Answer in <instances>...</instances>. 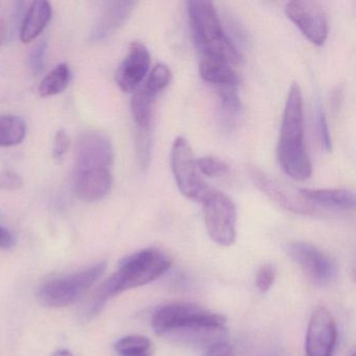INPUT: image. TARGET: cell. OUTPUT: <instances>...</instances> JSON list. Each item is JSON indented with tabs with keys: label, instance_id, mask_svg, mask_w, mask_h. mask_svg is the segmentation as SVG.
Instances as JSON below:
<instances>
[{
	"label": "cell",
	"instance_id": "cell-22",
	"mask_svg": "<svg viewBox=\"0 0 356 356\" xmlns=\"http://www.w3.org/2000/svg\"><path fill=\"white\" fill-rule=\"evenodd\" d=\"M70 78H72V74L67 64H60L41 82L39 86V95L42 97L59 95L67 88Z\"/></svg>",
	"mask_w": 356,
	"mask_h": 356
},
{
	"label": "cell",
	"instance_id": "cell-34",
	"mask_svg": "<svg viewBox=\"0 0 356 356\" xmlns=\"http://www.w3.org/2000/svg\"><path fill=\"white\" fill-rule=\"evenodd\" d=\"M53 356H74L68 350L61 349L53 354Z\"/></svg>",
	"mask_w": 356,
	"mask_h": 356
},
{
	"label": "cell",
	"instance_id": "cell-19",
	"mask_svg": "<svg viewBox=\"0 0 356 356\" xmlns=\"http://www.w3.org/2000/svg\"><path fill=\"white\" fill-rule=\"evenodd\" d=\"M157 97L140 88L131 102L133 118L138 132H152L153 130L154 105Z\"/></svg>",
	"mask_w": 356,
	"mask_h": 356
},
{
	"label": "cell",
	"instance_id": "cell-30",
	"mask_svg": "<svg viewBox=\"0 0 356 356\" xmlns=\"http://www.w3.org/2000/svg\"><path fill=\"white\" fill-rule=\"evenodd\" d=\"M70 137L67 136L65 131H58L55 137V143H54V158L58 161L63 159L70 149Z\"/></svg>",
	"mask_w": 356,
	"mask_h": 356
},
{
	"label": "cell",
	"instance_id": "cell-3",
	"mask_svg": "<svg viewBox=\"0 0 356 356\" xmlns=\"http://www.w3.org/2000/svg\"><path fill=\"white\" fill-rule=\"evenodd\" d=\"M277 153L281 168L293 180L305 181L312 176V162L305 145L303 97L298 84L291 85L287 95Z\"/></svg>",
	"mask_w": 356,
	"mask_h": 356
},
{
	"label": "cell",
	"instance_id": "cell-13",
	"mask_svg": "<svg viewBox=\"0 0 356 356\" xmlns=\"http://www.w3.org/2000/svg\"><path fill=\"white\" fill-rule=\"evenodd\" d=\"M249 175L259 191L287 211L297 214H310L314 212V206L312 204L302 197H297L289 195L259 168H250Z\"/></svg>",
	"mask_w": 356,
	"mask_h": 356
},
{
	"label": "cell",
	"instance_id": "cell-23",
	"mask_svg": "<svg viewBox=\"0 0 356 356\" xmlns=\"http://www.w3.org/2000/svg\"><path fill=\"white\" fill-rule=\"evenodd\" d=\"M115 350L120 356H153L152 343L143 335H128L116 341Z\"/></svg>",
	"mask_w": 356,
	"mask_h": 356
},
{
	"label": "cell",
	"instance_id": "cell-2",
	"mask_svg": "<svg viewBox=\"0 0 356 356\" xmlns=\"http://www.w3.org/2000/svg\"><path fill=\"white\" fill-rule=\"evenodd\" d=\"M172 266V259L155 248L141 250L124 258L120 268L97 291L89 306V314L95 316L103 309L114 296L145 286L163 276Z\"/></svg>",
	"mask_w": 356,
	"mask_h": 356
},
{
	"label": "cell",
	"instance_id": "cell-35",
	"mask_svg": "<svg viewBox=\"0 0 356 356\" xmlns=\"http://www.w3.org/2000/svg\"><path fill=\"white\" fill-rule=\"evenodd\" d=\"M352 356H354V355H352Z\"/></svg>",
	"mask_w": 356,
	"mask_h": 356
},
{
	"label": "cell",
	"instance_id": "cell-7",
	"mask_svg": "<svg viewBox=\"0 0 356 356\" xmlns=\"http://www.w3.org/2000/svg\"><path fill=\"white\" fill-rule=\"evenodd\" d=\"M170 164L177 186L182 195L188 199L200 201L207 191V185L200 177L197 159L193 156L191 145L184 137L175 139L170 154Z\"/></svg>",
	"mask_w": 356,
	"mask_h": 356
},
{
	"label": "cell",
	"instance_id": "cell-29",
	"mask_svg": "<svg viewBox=\"0 0 356 356\" xmlns=\"http://www.w3.org/2000/svg\"><path fill=\"white\" fill-rule=\"evenodd\" d=\"M24 186V181L13 170H6L0 174V188L3 191H19Z\"/></svg>",
	"mask_w": 356,
	"mask_h": 356
},
{
	"label": "cell",
	"instance_id": "cell-9",
	"mask_svg": "<svg viewBox=\"0 0 356 356\" xmlns=\"http://www.w3.org/2000/svg\"><path fill=\"white\" fill-rule=\"evenodd\" d=\"M113 158V147L106 135L93 131L84 133L76 141L74 172L110 170Z\"/></svg>",
	"mask_w": 356,
	"mask_h": 356
},
{
	"label": "cell",
	"instance_id": "cell-33",
	"mask_svg": "<svg viewBox=\"0 0 356 356\" xmlns=\"http://www.w3.org/2000/svg\"><path fill=\"white\" fill-rule=\"evenodd\" d=\"M6 36V24L3 20H0V44L3 43Z\"/></svg>",
	"mask_w": 356,
	"mask_h": 356
},
{
	"label": "cell",
	"instance_id": "cell-15",
	"mask_svg": "<svg viewBox=\"0 0 356 356\" xmlns=\"http://www.w3.org/2000/svg\"><path fill=\"white\" fill-rule=\"evenodd\" d=\"M110 170H78L74 175L76 195L84 201L95 202L105 197L111 189Z\"/></svg>",
	"mask_w": 356,
	"mask_h": 356
},
{
	"label": "cell",
	"instance_id": "cell-8",
	"mask_svg": "<svg viewBox=\"0 0 356 356\" xmlns=\"http://www.w3.org/2000/svg\"><path fill=\"white\" fill-rule=\"evenodd\" d=\"M285 14L312 44H325L328 38V18L320 3L293 0L285 6Z\"/></svg>",
	"mask_w": 356,
	"mask_h": 356
},
{
	"label": "cell",
	"instance_id": "cell-25",
	"mask_svg": "<svg viewBox=\"0 0 356 356\" xmlns=\"http://www.w3.org/2000/svg\"><path fill=\"white\" fill-rule=\"evenodd\" d=\"M197 168L199 172L209 178L224 177L230 172V166L226 162L212 156H206L197 159Z\"/></svg>",
	"mask_w": 356,
	"mask_h": 356
},
{
	"label": "cell",
	"instance_id": "cell-21",
	"mask_svg": "<svg viewBox=\"0 0 356 356\" xmlns=\"http://www.w3.org/2000/svg\"><path fill=\"white\" fill-rule=\"evenodd\" d=\"M26 124L14 115L0 116V147H10L19 145L26 137Z\"/></svg>",
	"mask_w": 356,
	"mask_h": 356
},
{
	"label": "cell",
	"instance_id": "cell-4",
	"mask_svg": "<svg viewBox=\"0 0 356 356\" xmlns=\"http://www.w3.org/2000/svg\"><path fill=\"white\" fill-rule=\"evenodd\" d=\"M189 24L195 45L203 57L212 58L234 65L241 61V54L225 33L220 16L211 1H187Z\"/></svg>",
	"mask_w": 356,
	"mask_h": 356
},
{
	"label": "cell",
	"instance_id": "cell-27",
	"mask_svg": "<svg viewBox=\"0 0 356 356\" xmlns=\"http://www.w3.org/2000/svg\"><path fill=\"white\" fill-rule=\"evenodd\" d=\"M47 44L45 41H40L37 43L30 53L29 64L32 70L33 74H40L44 68V58L47 53Z\"/></svg>",
	"mask_w": 356,
	"mask_h": 356
},
{
	"label": "cell",
	"instance_id": "cell-1",
	"mask_svg": "<svg viewBox=\"0 0 356 356\" xmlns=\"http://www.w3.org/2000/svg\"><path fill=\"white\" fill-rule=\"evenodd\" d=\"M222 314L197 304L175 302L158 308L152 316L155 333L165 339L187 345H214L226 331Z\"/></svg>",
	"mask_w": 356,
	"mask_h": 356
},
{
	"label": "cell",
	"instance_id": "cell-31",
	"mask_svg": "<svg viewBox=\"0 0 356 356\" xmlns=\"http://www.w3.org/2000/svg\"><path fill=\"white\" fill-rule=\"evenodd\" d=\"M204 356H234L232 347L225 341H218L208 347Z\"/></svg>",
	"mask_w": 356,
	"mask_h": 356
},
{
	"label": "cell",
	"instance_id": "cell-14",
	"mask_svg": "<svg viewBox=\"0 0 356 356\" xmlns=\"http://www.w3.org/2000/svg\"><path fill=\"white\" fill-rule=\"evenodd\" d=\"M136 5L135 1H107L104 3L101 16L93 30V40H105L120 30L126 24Z\"/></svg>",
	"mask_w": 356,
	"mask_h": 356
},
{
	"label": "cell",
	"instance_id": "cell-10",
	"mask_svg": "<svg viewBox=\"0 0 356 356\" xmlns=\"http://www.w3.org/2000/svg\"><path fill=\"white\" fill-rule=\"evenodd\" d=\"M289 254L304 274L316 284H327L337 275L335 262L314 245L306 243H291Z\"/></svg>",
	"mask_w": 356,
	"mask_h": 356
},
{
	"label": "cell",
	"instance_id": "cell-28",
	"mask_svg": "<svg viewBox=\"0 0 356 356\" xmlns=\"http://www.w3.org/2000/svg\"><path fill=\"white\" fill-rule=\"evenodd\" d=\"M316 122H318V132L322 147L325 151L330 152L332 149V140H331L330 131H329L326 115H325L324 110L321 106H318V112H316Z\"/></svg>",
	"mask_w": 356,
	"mask_h": 356
},
{
	"label": "cell",
	"instance_id": "cell-24",
	"mask_svg": "<svg viewBox=\"0 0 356 356\" xmlns=\"http://www.w3.org/2000/svg\"><path fill=\"white\" fill-rule=\"evenodd\" d=\"M170 81H172V72L170 68L163 64H158L152 70L143 88L147 92L158 97L170 85Z\"/></svg>",
	"mask_w": 356,
	"mask_h": 356
},
{
	"label": "cell",
	"instance_id": "cell-11",
	"mask_svg": "<svg viewBox=\"0 0 356 356\" xmlns=\"http://www.w3.org/2000/svg\"><path fill=\"white\" fill-rule=\"evenodd\" d=\"M337 339V324L326 307L316 308L306 332L305 356H332Z\"/></svg>",
	"mask_w": 356,
	"mask_h": 356
},
{
	"label": "cell",
	"instance_id": "cell-12",
	"mask_svg": "<svg viewBox=\"0 0 356 356\" xmlns=\"http://www.w3.org/2000/svg\"><path fill=\"white\" fill-rule=\"evenodd\" d=\"M151 65L149 49L140 42H132L128 54L120 63L116 74V83L124 92L136 90L145 80Z\"/></svg>",
	"mask_w": 356,
	"mask_h": 356
},
{
	"label": "cell",
	"instance_id": "cell-17",
	"mask_svg": "<svg viewBox=\"0 0 356 356\" xmlns=\"http://www.w3.org/2000/svg\"><path fill=\"white\" fill-rule=\"evenodd\" d=\"M53 10L47 1H35L29 8L20 30V40L30 43L37 38L51 22Z\"/></svg>",
	"mask_w": 356,
	"mask_h": 356
},
{
	"label": "cell",
	"instance_id": "cell-16",
	"mask_svg": "<svg viewBox=\"0 0 356 356\" xmlns=\"http://www.w3.org/2000/svg\"><path fill=\"white\" fill-rule=\"evenodd\" d=\"M300 195L308 203L335 210L355 207V195L350 189H300Z\"/></svg>",
	"mask_w": 356,
	"mask_h": 356
},
{
	"label": "cell",
	"instance_id": "cell-26",
	"mask_svg": "<svg viewBox=\"0 0 356 356\" xmlns=\"http://www.w3.org/2000/svg\"><path fill=\"white\" fill-rule=\"evenodd\" d=\"M276 279V270L272 264L262 266L256 275V286L262 293L270 291Z\"/></svg>",
	"mask_w": 356,
	"mask_h": 356
},
{
	"label": "cell",
	"instance_id": "cell-20",
	"mask_svg": "<svg viewBox=\"0 0 356 356\" xmlns=\"http://www.w3.org/2000/svg\"><path fill=\"white\" fill-rule=\"evenodd\" d=\"M218 90L222 126L226 130H232L241 113V102L237 95V88L227 87Z\"/></svg>",
	"mask_w": 356,
	"mask_h": 356
},
{
	"label": "cell",
	"instance_id": "cell-18",
	"mask_svg": "<svg viewBox=\"0 0 356 356\" xmlns=\"http://www.w3.org/2000/svg\"><path fill=\"white\" fill-rule=\"evenodd\" d=\"M200 74L206 83L214 85L218 89L237 88L239 84L238 76L231 65L212 58L202 57Z\"/></svg>",
	"mask_w": 356,
	"mask_h": 356
},
{
	"label": "cell",
	"instance_id": "cell-32",
	"mask_svg": "<svg viewBox=\"0 0 356 356\" xmlns=\"http://www.w3.org/2000/svg\"><path fill=\"white\" fill-rule=\"evenodd\" d=\"M15 236L8 229L0 227V248L10 249L15 245Z\"/></svg>",
	"mask_w": 356,
	"mask_h": 356
},
{
	"label": "cell",
	"instance_id": "cell-5",
	"mask_svg": "<svg viewBox=\"0 0 356 356\" xmlns=\"http://www.w3.org/2000/svg\"><path fill=\"white\" fill-rule=\"evenodd\" d=\"M105 262L47 281L39 289V300L47 307H65L78 301L105 272Z\"/></svg>",
	"mask_w": 356,
	"mask_h": 356
},
{
	"label": "cell",
	"instance_id": "cell-6",
	"mask_svg": "<svg viewBox=\"0 0 356 356\" xmlns=\"http://www.w3.org/2000/svg\"><path fill=\"white\" fill-rule=\"evenodd\" d=\"M200 203L203 205L206 229L212 241L230 247L236 239V207L222 191L208 187Z\"/></svg>",
	"mask_w": 356,
	"mask_h": 356
}]
</instances>
